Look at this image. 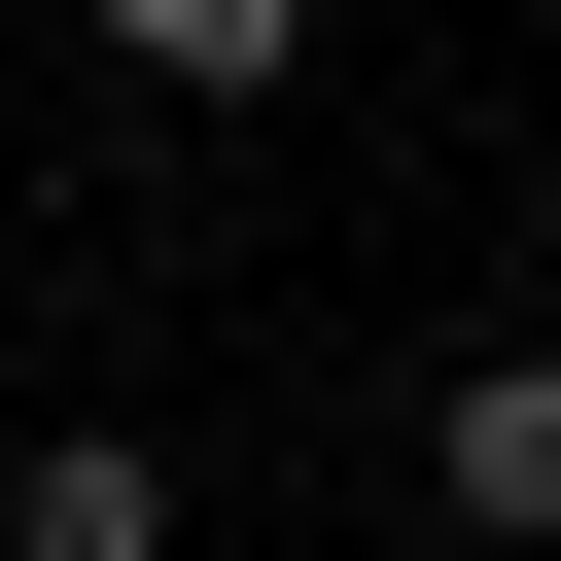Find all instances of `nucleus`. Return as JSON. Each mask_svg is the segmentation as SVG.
Listing matches in <instances>:
<instances>
[{
	"mask_svg": "<svg viewBox=\"0 0 561 561\" xmlns=\"http://www.w3.org/2000/svg\"><path fill=\"white\" fill-rule=\"evenodd\" d=\"M140 105H316V0H105Z\"/></svg>",
	"mask_w": 561,
	"mask_h": 561,
	"instance_id": "f03ea898",
	"label": "nucleus"
},
{
	"mask_svg": "<svg viewBox=\"0 0 561 561\" xmlns=\"http://www.w3.org/2000/svg\"><path fill=\"white\" fill-rule=\"evenodd\" d=\"M421 491H456L491 561H561V351H456V386H421Z\"/></svg>",
	"mask_w": 561,
	"mask_h": 561,
	"instance_id": "f257e3e1",
	"label": "nucleus"
},
{
	"mask_svg": "<svg viewBox=\"0 0 561 561\" xmlns=\"http://www.w3.org/2000/svg\"><path fill=\"white\" fill-rule=\"evenodd\" d=\"M0 561H175V456H140V421H35V491H0Z\"/></svg>",
	"mask_w": 561,
	"mask_h": 561,
	"instance_id": "7ed1b4c3",
	"label": "nucleus"
}]
</instances>
